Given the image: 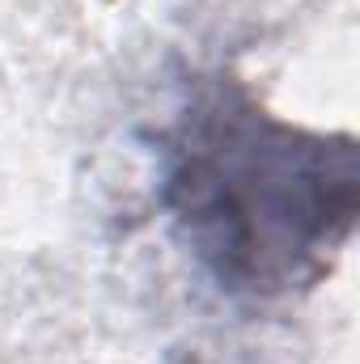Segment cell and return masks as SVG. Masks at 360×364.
<instances>
[{"label":"cell","mask_w":360,"mask_h":364,"mask_svg":"<svg viewBox=\"0 0 360 364\" xmlns=\"http://www.w3.org/2000/svg\"><path fill=\"white\" fill-rule=\"evenodd\" d=\"M157 203L225 296L284 301L356 229V140L268 110L225 68L195 73L157 127Z\"/></svg>","instance_id":"1"}]
</instances>
